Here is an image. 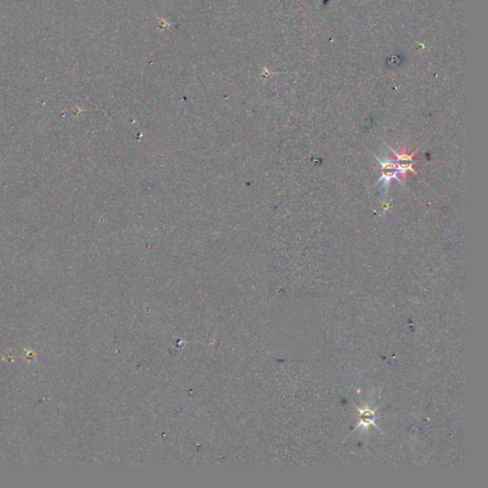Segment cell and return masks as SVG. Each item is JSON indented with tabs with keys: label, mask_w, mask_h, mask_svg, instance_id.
<instances>
[{
	"label": "cell",
	"mask_w": 488,
	"mask_h": 488,
	"mask_svg": "<svg viewBox=\"0 0 488 488\" xmlns=\"http://www.w3.org/2000/svg\"><path fill=\"white\" fill-rule=\"evenodd\" d=\"M381 171H382V177L385 178V180H390L391 178L396 177L397 173L399 172L398 164L394 162H381Z\"/></svg>",
	"instance_id": "obj_1"
}]
</instances>
